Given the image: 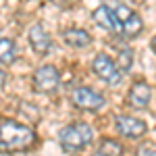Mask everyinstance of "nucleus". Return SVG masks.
Wrapping results in <instances>:
<instances>
[{
    "instance_id": "1",
    "label": "nucleus",
    "mask_w": 156,
    "mask_h": 156,
    "mask_svg": "<svg viewBox=\"0 0 156 156\" xmlns=\"http://www.w3.org/2000/svg\"><path fill=\"white\" fill-rule=\"evenodd\" d=\"M36 142V133L31 127L21 125L17 121H2L0 123V148L2 150H23Z\"/></svg>"
},
{
    "instance_id": "2",
    "label": "nucleus",
    "mask_w": 156,
    "mask_h": 156,
    "mask_svg": "<svg viewBox=\"0 0 156 156\" xmlns=\"http://www.w3.org/2000/svg\"><path fill=\"white\" fill-rule=\"evenodd\" d=\"M94 133H92V127L87 123H73V125H67L62 131L58 133V140L62 150L67 152H79L83 150L85 146L92 142Z\"/></svg>"
},
{
    "instance_id": "3",
    "label": "nucleus",
    "mask_w": 156,
    "mask_h": 156,
    "mask_svg": "<svg viewBox=\"0 0 156 156\" xmlns=\"http://www.w3.org/2000/svg\"><path fill=\"white\" fill-rule=\"evenodd\" d=\"M92 71L108 85H117L121 81V77H123V75H121V69L115 65V60L110 58L108 54H104V52H100V54L94 56Z\"/></svg>"
},
{
    "instance_id": "4",
    "label": "nucleus",
    "mask_w": 156,
    "mask_h": 156,
    "mask_svg": "<svg viewBox=\"0 0 156 156\" xmlns=\"http://www.w3.org/2000/svg\"><path fill=\"white\" fill-rule=\"evenodd\" d=\"M60 85V75L54 67L44 65L34 73V87L42 94H54Z\"/></svg>"
},
{
    "instance_id": "5",
    "label": "nucleus",
    "mask_w": 156,
    "mask_h": 156,
    "mask_svg": "<svg viewBox=\"0 0 156 156\" xmlns=\"http://www.w3.org/2000/svg\"><path fill=\"white\" fill-rule=\"evenodd\" d=\"M115 15H117V19H119V25H121V34L125 37H135L140 36V31H142V19L135 15V12L129 9V6H125V4H119L117 9H115Z\"/></svg>"
},
{
    "instance_id": "6",
    "label": "nucleus",
    "mask_w": 156,
    "mask_h": 156,
    "mask_svg": "<svg viewBox=\"0 0 156 156\" xmlns=\"http://www.w3.org/2000/svg\"><path fill=\"white\" fill-rule=\"evenodd\" d=\"M71 102L81 110H98L104 106V98L92 87H75L71 92Z\"/></svg>"
},
{
    "instance_id": "7",
    "label": "nucleus",
    "mask_w": 156,
    "mask_h": 156,
    "mask_svg": "<svg viewBox=\"0 0 156 156\" xmlns=\"http://www.w3.org/2000/svg\"><path fill=\"white\" fill-rule=\"evenodd\" d=\"M115 127L123 137H142L146 133V123L140 119H133V117H117L115 119Z\"/></svg>"
},
{
    "instance_id": "8",
    "label": "nucleus",
    "mask_w": 156,
    "mask_h": 156,
    "mask_svg": "<svg viewBox=\"0 0 156 156\" xmlns=\"http://www.w3.org/2000/svg\"><path fill=\"white\" fill-rule=\"evenodd\" d=\"M29 44H31V48L36 50L40 56H46L50 50H52V37L44 29V25L36 23L29 29Z\"/></svg>"
},
{
    "instance_id": "9",
    "label": "nucleus",
    "mask_w": 156,
    "mask_h": 156,
    "mask_svg": "<svg viewBox=\"0 0 156 156\" xmlns=\"http://www.w3.org/2000/svg\"><path fill=\"white\" fill-rule=\"evenodd\" d=\"M92 17H94V21H96L104 31H108V34H121L119 19H117V15H115L112 9H108V6H98Z\"/></svg>"
},
{
    "instance_id": "10",
    "label": "nucleus",
    "mask_w": 156,
    "mask_h": 156,
    "mask_svg": "<svg viewBox=\"0 0 156 156\" xmlns=\"http://www.w3.org/2000/svg\"><path fill=\"white\" fill-rule=\"evenodd\" d=\"M152 100V87L146 81H135L129 90V104L133 108H146Z\"/></svg>"
},
{
    "instance_id": "11",
    "label": "nucleus",
    "mask_w": 156,
    "mask_h": 156,
    "mask_svg": "<svg viewBox=\"0 0 156 156\" xmlns=\"http://www.w3.org/2000/svg\"><path fill=\"white\" fill-rule=\"evenodd\" d=\"M62 40L67 46L71 48H85L92 44V36L85 31V29H77V27H71V29H65L62 31Z\"/></svg>"
},
{
    "instance_id": "12",
    "label": "nucleus",
    "mask_w": 156,
    "mask_h": 156,
    "mask_svg": "<svg viewBox=\"0 0 156 156\" xmlns=\"http://www.w3.org/2000/svg\"><path fill=\"white\" fill-rule=\"evenodd\" d=\"M15 44L9 37H0V62H12L15 60Z\"/></svg>"
},
{
    "instance_id": "13",
    "label": "nucleus",
    "mask_w": 156,
    "mask_h": 156,
    "mask_svg": "<svg viewBox=\"0 0 156 156\" xmlns=\"http://www.w3.org/2000/svg\"><path fill=\"white\" fill-rule=\"evenodd\" d=\"M100 152L110 154V156H121V154H123V148H121L117 142H112V140H104L102 146H100Z\"/></svg>"
},
{
    "instance_id": "14",
    "label": "nucleus",
    "mask_w": 156,
    "mask_h": 156,
    "mask_svg": "<svg viewBox=\"0 0 156 156\" xmlns=\"http://www.w3.org/2000/svg\"><path fill=\"white\" fill-rule=\"evenodd\" d=\"M119 62H121V69H123V71H129V69H131V50L129 48H121L119 50Z\"/></svg>"
},
{
    "instance_id": "15",
    "label": "nucleus",
    "mask_w": 156,
    "mask_h": 156,
    "mask_svg": "<svg viewBox=\"0 0 156 156\" xmlns=\"http://www.w3.org/2000/svg\"><path fill=\"white\" fill-rule=\"evenodd\" d=\"M137 156H156V150L150 148V146H142V148L137 150Z\"/></svg>"
},
{
    "instance_id": "16",
    "label": "nucleus",
    "mask_w": 156,
    "mask_h": 156,
    "mask_svg": "<svg viewBox=\"0 0 156 156\" xmlns=\"http://www.w3.org/2000/svg\"><path fill=\"white\" fill-rule=\"evenodd\" d=\"M4 81H6V75H4V71H2V69H0V87L4 85Z\"/></svg>"
},
{
    "instance_id": "17",
    "label": "nucleus",
    "mask_w": 156,
    "mask_h": 156,
    "mask_svg": "<svg viewBox=\"0 0 156 156\" xmlns=\"http://www.w3.org/2000/svg\"><path fill=\"white\" fill-rule=\"evenodd\" d=\"M150 46H152V50L156 52V37H152V42H150Z\"/></svg>"
},
{
    "instance_id": "18",
    "label": "nucleus",
    "mask_w": 156,
    "mask_h": 156,
    "mask_svg": "<svg viewBox=\"0 0 156 156\" xmlns=\"http://www.w3.org/2000/svg\"><path fill=\"white\" fill-rule=\"evenodd\" d=\"M96 156H110V154H104V152H98Z\"/></svg>"
}]
</instances>
